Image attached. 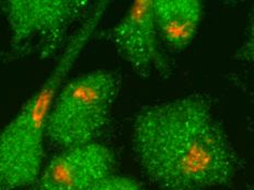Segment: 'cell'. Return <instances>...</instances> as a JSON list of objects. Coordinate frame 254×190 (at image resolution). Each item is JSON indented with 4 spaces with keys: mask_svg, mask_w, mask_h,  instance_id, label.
<instances>
[{
    "mask_svg": "<svg viewBox=\"0 0 254 190\" xmlns=\"http://www.w3.org/2000/svg\"><path fill=\"white\" fill-rule=\"evenodd\" d=\"M86 0H7L0 3L13 54L52 56L67 44L68 33L91 12Z\"/></svg>",
    "mask_w": 254,
    "mask_h": 190,
    "instance_id": "4",
    "label": "cell"
},
{
    "mask_svg": "<svg viewBox=\"0 0 254 190\" xmlns=\"http://www.w3.org/2000/svg\"><path fill=\"white\" fill-rule=\"evenodd\" d=\"M159 36L173 51H183L195 39L204 15L198 0H152Z\"/></svg>",
    "mask_w": 254,
    "mask_h": 190,
    "instance_id": "7",
    "label": "cell"
},
{
    "mask_svg": "<svg viewBox=\"0 0 254 190\" xmlns=\"http://www.w3.org/2000/svg\"><path fill=\"white\" fill-rule=\"evenodd\" d=\"M249 190H254V186H253V187H251V188H250V189H249Z\"/></svg>",
    "mask_w": 254,
    "mask_h": 190,
    "instance_id": "10",
    "label": "cell"
},
{
    "mask_svg": "<svg viewBox=\"0 0 254 190\" xmlns=\"http://www.w3.org/2000/svg\"><path fill=\"white\" fill-rule=\"evenodd\" d=\"M121 89V77L95 70L70 79L58 92L46 139L63 150L97 142L107 128Z\"/></svg>",
    "mask_w": 254,
    "mask_h": 190,
    "instance_id": "3",
    "label": "cell"
},
{
    "mask_svg": "<svg viewBox=\"0 0 254 190\" xmlns=\"http://www.w3.org/2000/svg\"><path fill=\"white\" fill-rule=\"evenodd\" d=\"M87 190H146L135 178L123 175H111L95 183Z\"/></svg>",
    "mask_w": 254,
    "mask_h": 190,
    "instance_id": "8",
    "label": "cell"
},
{
    "mask_svg": "<svg viewBox=\"0 0 254 190\" xmlns=\"http://www.w3.org/2000/svg\"><path fill=\"white\" fill-rule=\"evenodd\" d=\"M237 59L248 64H254V14L250 26V32L245 43L237 53Z\"/></svg>",
    "mask_w": 254,
    "mask_h": 190,
    "instance_id": "9",
    "label": "cell"
},
{
    "mask_svg": "<svg viewBox=\"0 0 254 190\" xmlns=\"http://www.w3.org/2000/svg\"><path fill=\"white\" fill-rule=\"evenodd\" d=\"M131 150L159 190H207L232 182L239 157L199 95L148 104L131 124Z\"/></svg>",
    "mask_w": 254,
    "mask_h": 190,
    "instance_id": "1",
    "label": "cell"
},
{
    "mask_svg": "<svg viewBox=\"0 0 254 190\" xmlns=\"http://www.w3.org/2000/svg\"><path fill=\"white\" fill-rule=\"evenodd\" d=\"M114 152L93 142L63 150L41 172L32 190H87L113 174Z\"/></svg>",
    "mask_w": 254,
    "mask_h": 190,
    "instance_id": "6",
    "label": "cell"
},
{
    "mask_svg": "<svg viewBox=\"0 0 254 190\" xmlns=\"http://www.w3.org/2000/svg\"><path fill=\"white\" fill-rule=\"evenodd\" d=\"M152 0L131 3L125 15L109 32V39L121 56L141 77L168 76L170 64L159 42Z\"/></svg>",
    "mask_w": 254,
    "mask_h": 190,
    "instance_id": "5",
    "label": "cell"
},
{
    "mask_svg": "<svg viewBox=\"0 0 254 190\" xmlns=\"http://www.w3.org/2000/svg\"><path fill=\"white\" fill-rule=\"evenodd\" d=\"M108 7V1L94 3L91 12L70 35L49 76L0 131V190L29 188L38 182L57 94L98 31Z\"/></svg>",
    "mask_w": 254,
    "mask_h": 190,
    "instance_id": "2",
    "label": "cell"
}]
</instances>
